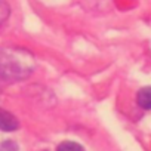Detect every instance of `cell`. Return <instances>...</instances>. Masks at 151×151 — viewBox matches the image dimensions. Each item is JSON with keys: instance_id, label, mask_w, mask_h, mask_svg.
I'll list each match as a JSON object with an SVG mask.
<instances>
[{"instance_id": "obj_4", "label": "cell", "mask_w": 151, "mask_h": 151, "mask_svg": "<svg viewBox=\"0 0 151 151\" xmlns=\"http://www.w3.org/2000/svg\"><path fill=\"white\" fill-rule=\"evenodd\" d=\"M0 151H18V145L14 141H5L0 144Z\"/></svg>"}, {"instance_id": "obj_2", "label": "cell", "mask_w": 151, "mask_h": 151, "mask_svg": "<svg viewBox=\"0 0 151 151\" xmlns=\"http://www.w3.org/2000/svg\"><path fill=\"white\" fill-rule=\"evenodd\" d=\"M138 104L145 110H151V88H142L138 92Z\"/></svg>"}, {"instance_id": "obj_1", "label": "cell", "mask_w": 151, "mask_h": 151, "mask_svg": "<svg viewBox=\"0 0 151 151\" xmlns=\"http://www.w3.org/2000/svg\"><path fill=\"white\" fill-rule=\"evenodd\" d=\"M18 126H19V123H18L17 117L12 113H9V111H6L3 108H0V130H3V132H14V130L18 129Z\"/></svg>"}, {"instance_id": "obj_3", "label": "cell", "mask_w": 151, "mask_h": 151, "mask_svg": "<svg viewBox=\"0 0 151 151\" xmlns=\"http://www.w3.org/2000/svg\"><path fill=\"white\" fill-rule=\"evenodd\" d=\"M56 151H83V147L73 141H64L58 145Z\"/></svg>"}, {"instance_id": "obj_5", "label": "cell", "mask_w": 151, "mask_h": 151, "mask_svg": "<svg viewBox=\"0 0 151 151\" xmlns=\"http://www.w3.org/2000/svg\"><path fill=\"white\" fill-rule=\"evenodd\" d=\"M8 15H9V8H8V5L3 2V0H0V24L5 22V19L8 18Z\"/></svg>"}]
</instances>
